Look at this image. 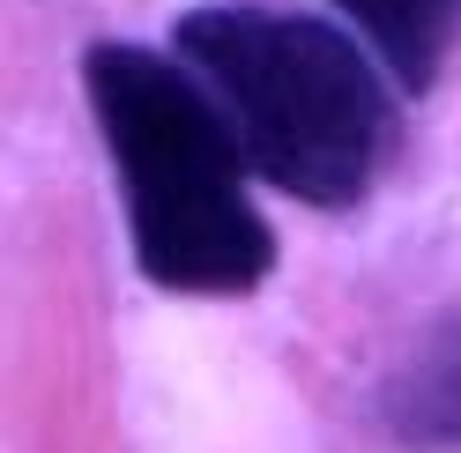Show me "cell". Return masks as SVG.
<instances>
[{"label":"cell","mask_w":461,"mask_h":453,"mask_svg":"<svg viewBox=\"0 0 461 453\" xmlns=\"http://www.w3.org/2000/svg\"><path fill=\"white\" fill-rule=\"evenodd\" d=\"M82 90L104 127L127 201L134 268L186 298H246L276 268V231L246 193V141L186 60L104 38L82 52Z\"/></svg>","instance_id":"cell-1"},{"label":"cell","mask_w":461,"mask_h":453,"mask_svg":"<svg viewBox=\"0 0 461 453\" xmlns=\"http://www.w3.org/2000/svg\"><path fill=\"white\" fill-rule=\"evenodd\" d=\"M171 52L216 90L230 111L253 179L305 209H357L372 179L394 164V97L387 60L342 38L321 15L216 0L179 22Z\"/></svg>","instance_id":"cell-2"},{"label":"cell","mask_w":461,"mask_h":453,"mask_svg":"<svg viewBox=\"0 0 461 453\" xmlns=\"http://www.w3.org/2000/svg\"><path fill=\"white\" fill-rule=\"evenodd\" d=\"M380 423L410 453H461V320H431L380 386Z\"/></svg>","instance_id":"cell-3"},{"label":"cell","mask_w":461,"mask_h":453,"mask_svg":"<svg viewBox=\"0 0 461 453\" xmlns=\"http://www.w3.org/2000/svg\"><path fill=\"white\" fill-rule=\"evenodd\" d=\"M402 90H431L461 45V0H335Z\"/></svg>","instance_id":"cell-4"}]
</instances>
